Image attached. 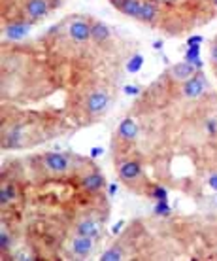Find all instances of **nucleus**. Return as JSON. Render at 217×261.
Instances as JSON below:
<instances>
[{
	"label": "nucleus",
	"instance_id": "obj_1",
	"mask_svg": "<svg viewBox=\"0 0 217 261\" xmlns=\"http://www.w3.org/2000/svg\"><path fill=\"white\" fill-rule=\"evenodd\" d=\"M42 161H44V167L49 172H53V174H65L66 170L72 167L68 155L59 153V151H49V153H46V155L42 157Z\"/></svg>",
	"mask_w": 217,
	"mask_h": 261
},
{
	"label": "nucleus",
	"instance_id": "obj_2",
	"mask_svg": "<svg viewBox=\"0 0 217 261\" xmlns=\"http://www.w3.org/2000/svg\"><path fill=\"white\" fill-rule=\"evenodd\" d=\"M208 89V82H206L204 74L197 72L193 78H189L187 82H183V87H181V93H183L185 98H198L202 97Z\"/></svg>",
	"mask_w": 217,
	"mask_h": 261
},
{
	"label": "nucleus",
	"instance_id": "obj_3",
	"mask_svg": "<svg viewBox=\"0 0 217 261\" xmlns=\"http://www.w3.org/2000/svg\"><path fill=\"white\" fill-rule=\"evenodd\" d=\"M68 36L76 44H85L91 40V23L85 19H72L68 25Z\"/></svg>",
	"mask_w": 217,
	"mask_h": 261
},
{
	"label": "nucleus",
	"instance_id": "obj_4",
	"mask_svg": "<svg viewBox=\"0 0 217 261\" xmlns=\"http://www.w3.org/2000/svg\"><path fill=\"white\" fill-rule=\"evenodd\" d=\"M51 10L49 0H25V15L30 23L44 19Z\"/></svg>",
	"mask_w": 217,
	"mask_h": 261
},
{
	"label": "nucleus",
	"instance_id": "obj_5",
	"mask_svg": "<svg viewBox=\"0 0 217 261\" xmlns=\"http://www.w3.org/2000/svg\"><path fill=\"white\" fill-rule=\"evenodd\" d=\"M108 100H110V97H108V93L104 89H95L87 97V112L91 116H99V114H102L108 108Z\"/></svg>",
	"mask_w": 217,
	"mask_h": 261
},
{
	"label": "nucleus",
	"instance_id": "obj_6",
	"mask_svg": "<svg viewBox=\"0 0 217 261\" xmlns=\"http://www.w3.org/2000/svg\"><path fill=\"white\" fill-rule=\"evenodd\" d=\"M117 172H119V178H121L127 186H131V184H134L142 176V167H140V163H136V161L127 159V161H123V163L119 165Z\"/></svg>",
	"mask_w": 217,
	"mask_h": 261
},
{
	"label": "nucleus",
	"instance_id": "obj_7",
	"mask_svg": "<svg viewBox=\"0 0 217 261\" xmlns=\"http://www.w3.org/2000/svg\"><path fill=\"white\" fill-rule=\"evenodd\" d=\"M198 72V66H195L193 63H178L170 68V78L174 82H187L189 78H193Z\"/></svg>",
	"mask_w": 217,
	"mask_h": 261
},
{
	"label": "nucleus",
	"instance_id": "obj_8",
	"mask_svg": "<svg viewBox=\"0 0 217 261\" xmlns=\"http://www.w3.org/2000/svg\"><path fill=\"white\" fill-rule=\"evenodd\" d=\"M136 137H138V125H136V121L131 118L123 119V121L119 123L117 138H121V140L127 144H131L136 140Z\"/></svg>",
	"mask_w": 217,
	"mask_h": 261
},
{
	"label": "nucleus",
	"instance_id": "obj_9",
	"mask_svg": "<svg viewBox=\"0 0 217 261\" xmlns=\"http://www.w3.org/2000/svg\"><path fill=\"white\" fill-rule=\"evenodd\" d=\"M30 25H33L30 21H12L10 25L4 27V34H6L10 40H21L28 34Z\"/></svg>",
	"mask_w": 217,
	"mask_h": 261
},
{
	"label": "nucleus",
	"instance_id": "obj_10",
	"mask_svg": "<svg viewBox=\"0 0 217 261\" xmlns=\"http://www.w3.org/2000/svg\"><path fill=\"white\" fill-rule=\"evenodd\" d=\"M72 252L76 257H87L92 252V237H79L72 239Z\"/></svg>",
	"mask_w": 217,
	"mask_h": 261
},
{
	"label": "nucleus",
	"instance_id": "obj_11",
	"mask_svg": "<svg viewBox=\"0 0 217 261\" xmlns=\"http://www.w3.org/2000/svg\"><path fill=\"white\" fill-rule=\"evenodd\" d=\"M140 21H144L147 25H151L159 19V6L153 0H142V8H140Z\"/></svg>",
	"mask_w": 217,
	"mask_h": 261
},
{
	"label": "nucleus",
	"instance_id": "obj_12",
	"mask_svg": "<svg viewBox=\"0 0 217 261\" xmlns=\"http://www.w3.org/2000/svg\"><path fill=\"white\" fill-rule=\"evenodd\" d=\"M108 38H110V29H108L104 23H100V21L91 23V40L92 42L102 44V42H106Z\"/></svg>",
	"mask_w": 217,
	"mask_h": 261
},
{
	"label": "nucleus",
	"instance_id": "obj_13",
	"mask_svg": "<svg viewBox=\"0 0 217 261\" xmlns=\"http://www.w3.org/2000/svg\"><path fill=\"white\" fill-rule=\"evenodd\" d=\"M81 186H83L87 191H99L100 188L104 186V178H102V174H99V172H91V174L83 176Z\"/></svg>",
	"mask_w": 217,
	"mask_h": 261
},
{
	"label": "nucleus",
	"instance_id": "obj_14",
	"mask_svg": "<svg viewBox=\"0 0 217 261\" xmlns=\"http://www.w3.org/2000/svg\"><path fill=\"white\" fill-rule=\"evenodd\" d=\"M97 231H99V227H97V223L92 222V220H81V222L76 225V235L79 237H92L95 239V235H97Z\"/></svg>",
	"mask_w": 217,
	"mask_h": 261
},
{
	"label": "nucleus",
	"instance_id": "obj_15",
	"mask_svg": "<svg viewBox=\"0 0 217 261\" xmlns=\"http://www.w3.org/2000/svg\"><path fill=\"white\" fill-rule=\"evenodd\" d=\"M140 8H142V0H127L125 6L121 8V13L127 15V17H134V19H138Z\"/></svg>",
	"mask_w": 217,
	"mask_h": 261
},
{
	"label": "nucleus",
	"instance_id": "obj_16",
	"mask_svg": "<svg viewBox=\"0 0 217 261\" xmlns=\"http://www.w3.org/2000/svg\"><path fill=\"white\" fill-rule=\"evenodd\" d=\"M13 197H15V188H13V184H2V190H0V202H2V206H6Z\"/></svg>",
	"mask_w": 217,
	"mask_h": 261
},
{
	"label": "nucleus",
	"instance_id": "obj_17",
	"mask_svg": "<svg viewBox=\"0 0 217 261\" xmlns=\"http://www.w3.org/2000/svg\"><path fill=\"white\" fill-rule=\"evenodd\" d=\"M204 133L208 138H217V118H208L204 121Z\"/></svg>",
	"mask_w": 217,
	"mask_h": 261
},
{
	"label": "nucleus",
	"instance_id": "obj_18",
	"mask_svg": "<svg viewBox=\"0 0 217 261\" xmlns=\"http://www.w3.org/2000/svg\"><path fill=\"white\" fill-rule=\"evenodd\" d=\"M10 246H12V239H10L6 229L2 227V233H0V250H2V254H6Z\"/></svg>",
	"mask_w": 217,
	"mask_h": 261
},
{
	"label": "nucleus",
	"instance_id": "obj_19",
	"mask_svg": "<svg viewBox=\"0 0 217 261\" xmlns=\"http://www.w3.org/2000/svg\"><path fill=\"white\" fill-rule=\"evenodd\" d=\"M142 63H144V61H142V55H134V57L131 59V63H129V66H127V68H129L131 72H136V70H140V66H142Z\"/></svg>",
	"mask_w": 217,
	"mask_h": 261
},
{
	"label": "nucleus",
	"instance_id": "obj_20",
	"mask_svg": "<svg viewBox=\"0 0 217 261\" xmlns=\"http://www.w3.org/2000/svg\"><path fill=\"white\" fill-rule=\"evenodd\" d=\"M102 259H104V261L121 259V250H119V248H112V250H110V252H106V254L102 255Z\"/></svg>",
	"mask_w": 217,
	"mask_h": 261
},
{
	"label": "nucleus",
	"instance_id": "obj_21",
	"mask_svg": "<svg viewBox=\"0 0 217 261\" xmlns=\"http://www.w3.org/2000/svg\"><path fill=\"white\" fill-rule=\"evenodd\" d=\"M153 197H155V199H159V201H165L166 191L163 190V188H155V191H153Z\"/></svg>",
	"mask_w": 217,
	"mask_h": 261
},
{
	"label": "nucleus",
	"instance_id": "obj_22",
	"mask_svg": "<svg viewBox=\"0 0 217 261\" xmlns=\"http://www.w3.org/2000/svg\"><path fill=\"white\" fill-rule=\"evenodd\" d=\"M208 186H210L213 191H217V172L210 174V178H208Z\"/></svg>",
	"mask_w": 217,
	"mask_h": 261
},
{
	"label": "nucleus",
	"instance_id": "obj_23",
	"mask_svg": "<svg viewBox=\"0 0 217 261\" xmlns=\"http://www.w3.org/2000/svg\"><path fill=\"white\" fill-rule=\"evenodd\" d=\"M125 2L127 0H110V4H112L115 10H119V12H121V8L125 6Z\"/></svg>",
	"mask_w": 217,
	"mask_h": 261
},
{
	"label": "nucleus",
	"instance_id": "obj_24",
	"mask_svg": "<svg viewBox=\"0 0 217 261\" xmlns=\"http://www.w3.org/2000/svg\"><path fill=\"white\" fill-rule=\"evenodd\" d=\"M138 91H140V89H138V87H134V85H127V87H125L127 95H138Z\"/></svg>",
	"mask_w": 217,
	"mask_h": 261
},
{
	"label": "nucleus",
	"instance_id": "obj_25",
	"mask_svg": "<svg viewBox=\"0 0 217 261\" xmlns=\"http://www.w3.org/2000/svg\"><path fill=\"white\" fill-rule=\"evenodd\" d=\"M210 57H211V61H213V63L217 65V42L213 44V46H211V49H210Z\"/></svg>",
	"mask_w": 217,
	"mask_h": 261
},
{
	"label": "nucleus",
	"instance_id": "obj_26",
	"mask_svg": "<svg viewBox=\"0 0 217 261\" xmlns=\"http://www.w3.org/2000/svg\"><path fill=\"white\" fill-rule=\"evenodd\" d=\"M92 153H91V155L92 157H97V155H100V153H102V150H100V148H92Z\"/></svg>",
	"mask_w": 217,
	"mask_h": 261
},
{
	"label": "nucleus",
	"instance_id": "obj_27",
	"mask_svg": "<svg viewBox=\"0 0 217 261\" xmlns=\"http://www.w3.org/2000/svg\"><path fill=\"white\" fill-rule=\"evenodd\" d=\"M211 2H213V6H215V8H217V0H211Z\"/></svg>",
	"mask_w": 217,
	"mask_h": 261
},
{
	"label": "nucleus",
	"instance_id": "obj_28",
	"mask_svg": "<svg viewBox=\"0 0 217 261\" xmlns=\"http://www.w3.org/2000/svg\"><path fill=\"white\" fill-rule=\"evenodd\" d=\"M215 204H217V199H215Z\"/></svg>",
	"mask_w": 217,
	"mask_h": 261
}]
</instances>
